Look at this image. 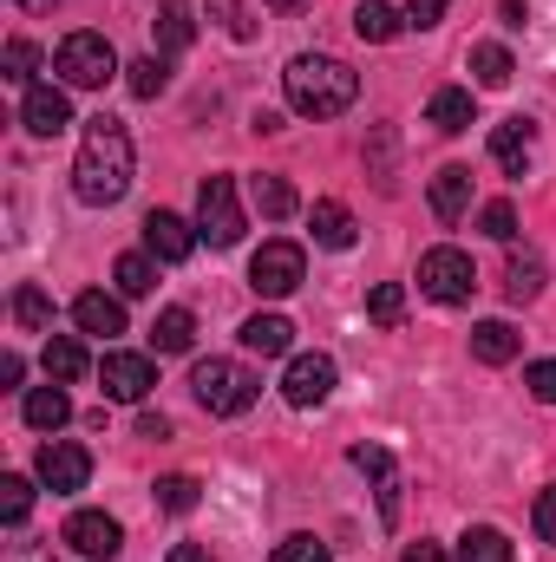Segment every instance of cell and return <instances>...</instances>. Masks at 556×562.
<instances>
[{"label": "cell", "instance_id": "1", "mask_svg": "<svg viewBox=\"0 0 556 562\" xmlns=\"http://www.w3.org/2000/svg\"><path fill=\"white\" fill-rule=\"evenodd\" d=\"M132 132L112 119V112H99V119H86V138H79V164H73V196L79 203H92V210H112L125 190H132Z\"/></svg>", "mask_w": 556, "mask_h": 562}, {"label": "cell", "instance_id": "2", "mask_svg": "<svg viewBox=\"0 0 556 562\" xmlns=\"http://www.w3.org/2000/svg\"><path fill=\"white\" fill-rule=\"evenodd\" d=\"M281 92H288V112L301 119H341L360 99V72L334 53H294L281 72Z\"/></svg>", "mask_w": 556, "mask_h": 562}, {"label": "cell", "instance_id": "3", "mask_svg": "<svg viewBox=\"0 0 556 562\" xmlns=\"http://www.w3.org/2000/svg\"><path fill=\"white\" fill-rule=\"evenodd\" d=\"M190 393H197V406L210 413V419H243L256 400H263V380L243 367V360H197L190 367Z\"/></svg>", "mask_w": 556, "mask_h": 562}, {"label": "cell", "instance_id": "4", "mask_svg": "<svg viewBox=\"0 0 556 562\" xmlns=\"http://www.w3.org/2000/svg\"><path fill=\"white\" fill-rule=\"evenodd\" d=\"M53 72H59L73 92H99V86H112L125 66H119V46H112L105 33L79 26V33H66V40H59V53H53Z\"/></svg>", "mask_w": 556, "mask_h": 562}, {"label": "cell", "instance_id": "5", "mask_svg": "<svg viewBox=\"0 0 556 562\" xmlns=\"http://www.w3.org/2000/svg\"><path fill=\"white\" fill-rule=\"evenodd\" d=\"M243 190H236V177H203L197 183V236L210 243V249H236L243 243Z\"/></svg>", "mask_w": 556, "mask_h": 562}, {"label": "cell", "instance_id": "6", "mask_svg": "<svg viewBox=\"0 0 556 562\" xmlns=\"http://www.w3.org/2000/svg\"><path fill=\"white\" fill-rule=\"evenodd\" d=\"M471 288H478V269H471V256H465V249L438 243V249H425V256H419V294H425V301L458 307V301H471Z\"/></svg>", "mask_w": 556, "mask_h": 562}, {"label": "cell", "instance_id": "7", "mask_svg": "<svg viewBox=\"0 0 556 562\" xmlns=\"http://www.w3.org/2000/svg\"><path fill=\"white\" fill-rule=\"evenodd\" d=\"M308 276V256H301V243H263L256 256H249V288L263 294V301H281V294H294Z\"/></svg>", "mask_w": 556, "mask_h": 562}, {"label": "cell", "instance_id": "8", "mask_svg": "<svg viewBox=\"0 0 556 562\" xmlns=\"http://www.w3.org/2000/svg\"><path fill=\"white\" fill-rule=\"evenodd\" d=\"M33 477H40L53 497H73V491H86V477H92V451L73 445V438H46L40 458H33Z\"/></svg>", "mask_w": 556, "mask_h": 562}, {"label": "cell", "instance_id": "9", "mask_svg": "<svg viewBox=\"0 0 556 562\" xmlns=\"http://www.w3.org/2000/svg\"><path fill=\"white\" fill-rule=\"evenodd\" d=\"M334 380H341V367H334L327 353H294L288 373H281V400H288L294 413L327 406V400H334Z\"/></svg>", "mask_w": 556, "mask_h": 562}, {"label": "cell", "instance_id": "10", "mask_svg": "<svg viewBox=\"0 0 556 562\" xmlns=\"http://www.w3.org/2000/svg\"><path fill=\"white\" fill-rule=\"evenodd\" d=\"M99 386H105V400L138 406L144 393L157 386V367H151V353H125V347H112V353L99 360Z\"/></svg>", "mask_w": 556, "mask_h": 562}, {"label": "cell", "instance_id": "11", "mask_svg": "<svg viewBox=\"0 0 556 562\" xmlns=\"http://www.w3.org/2000/svg\"><path fill=\"white\" fill-rule=\"evenodd\" d=\"M66 543L86 562H112L125 550V530H119V517H105V510H73V517H66Z\"/></svg>", "mask_w": 556, "mask_h": 562}, {"label": "cell", "instance_id": "12", "mask_svg": "<svg viewBox=\"0 0 556 562\" xmlns=\"http://www.w3.org/2000/svg\"><path fill=\"white\" fill-rule=\"evenodd\" d=\"M197 243H203L197 223H184L177 210H151V216H144V249H151L157 262H190Z\"/></svg>", "mask_w": 556, "mask_h": 562}, {"label": "cell", "instance_id": "13", "mask_svg": "<svg viewBox=\"0 0 556 562\" xmlns=\"http://www.w3.org/2000/svg\"><path fill=\"white\" fill-rule=\"evenodd\" d=\"M20 125H26L33 138H59V132L73 125V99H66L59 86H33V92L20 99Z\"/></svg>", "mask_w": 556, "mask_h": 562}, {"label": "cell", "instance_id": "14", "mask_svg": "<svg viewBox=\"0 0 556 562\" xmlns=\"http://www.w3.org/2000/svg\"><path fill=\"white\" fill-rule=\"evenodd\" d=\"M73 327H79V334L112 340V334H125V301H119V294H105V288H86V294L73 301Z\"/></svg>", "mask_w": 556, "mask_h": 562}, {"label": "cell", "instance_id": "15", "mask_svg": "<svg viewBox=\"0 0 556 562\" xmlns=\"http://www.w3.org/2000/svg\"><path fill=\"white\" fill-rule=\"evenodd\" d=\"M471 119H478V99H471L465 86H438V92L425 99V125H432V132H445V138L471 132Z\"/></svg>", "mask_w": 556, "mask_h": 562}, {"label": "cell", "instance_id": "16", "mask_svg": "<svg viewBox=\"0 0 556 562\" xmlns=\"http://www.w3.org/2000/svg\"><path fill=\"white\" fill-rule=\"evenodd\" d=\"M425 196H432V216H438V223H458V216L471 210V170H465V164H445Z\"/></svg>", "mask_w": 556, "mask_h": 562}, {"label": "cell", "instance_id": "17", "mask_svg": "<svg viewBox=\"0 0 556 562\" xmlns=\"http://www.w3.org/2000/svg\"><path fill=\"white\" fill-rule=\"evenodd\" d=\"M524 353V334L511 327V321H478L471 327V360H485V367H511Z\"/></svg>", "mask_w": 556, "mask_h": 562}, {"label": "cell", "instance_id": "18", "mask_svg": "<svg viewBox=\"0 0 556 562\" xmlns=\"http://www.w3.org/2000/svg\"><path fill=\"white\" fill-rule=\"evenodd\" d=\"M308 229H314V243H321V249H334V256H341V249H354V210H347V203H334V196H321V203L308 210Z\"/></svg>", "mask_w": 556, "mask_h": 562}, {"label": "cell", "instance_id": "19", "mask_svg": "<svg viewBox=\"0 0 556 562\" xmlns=\"http://www.w3.org/2000/svg\"><path fill=\"white\" fill-rule=\"evenodd\" d=\"M20 419L33 425V431H59V425L73 419V400H66V386H59V380L33 386V393L20 400Z\"/></svg>", "mask_w": 556, "mask_h": 562}, {"label": "cell", "instance_id": "20", "mask_svg": "<svg viewBox=\"0 0 556 562\" xmlns=\"http://www.w3.org/2000/svg\"><path fill=\"white\" fill-rule=\"evenodd\" d=\"M151 33H157V53H164V59L184 53V46L197 40V13H190V0H164L157 20H151Z\"/></svg>", "mask_w": 556, "mask_h": 562}, {"label": "cell", "instance_id": "21", "mask_svg": "<svg viewBox=\"0 0 556 562\" xmlns=\"http://www.w3.org/2000/svg\"><path fill=\"white\" fill-rule=\"evenodd\" d=\"M40 367H46V380H59V386H73V380H86V347H79V334H46V353H40Z\"/></svg>", "mask_w": 556, "mask_h": 562}, {"label": "cell", "instance_id": "22", "mask_svg": "<svg viewBox=\"0 0 556 562\" xmlns=\"http://www.w3.org/2000/svg\"><path fill=\"white\" fill-rule=\"evenodd\" d=\"M531 144H537V125H531V119H504V125L491 132V157H498L511 177H524V164H531Z\"/></svg>", "mask_w": 556, "mask_h": 562}, {"label": "cell", "instance_id": "23", "mask_svg": "<svg viewBox=\"0 0 556 562\" xmlns=\"http://www.w3.org/2000/svg\"><path fill=\"white\" fill-rule=\"evenodd\" d=\"M243 347L263 353V360H281V353L294 347V327H288L281 314H249V321H243Z\"/></svg>", "mask_w": 556, "mask_h": 562}, {"label": "cell", "instance_id": "24", "mask_svg": "<svg viewBox=\"0 0 556 562\" xmlns=\"http://www.w3.org/2000/svg\"><path fill=\"white\" fill-rule=\"evenodd\" d=\"M151 347H157V353H190V347H197V314H190V307H164V314L151 321Z\"/></svg>", "mask_w": 556, "mask_h": 562}, {"label": "cell", "instance_id": "25", "mask_svg": "<svg viewBox=\"0 0 556 562\" xmlns=\"http://www.w3.org/2000/svg\"><path fill=\"white\" fill-rule=\"evenodd\" d=\"M504 294H511L518 307L544 294V256H537V249H511V262H504Z\"/></svg>", "mask_w": 556, "mask_h": 562}, {"label": "cell", "instance_id": "26", "mask_svg": "<svg viewBox=\"0 0 556 562\" xmlns=\"http://www.w3.org/2000/svg\"><path fill=\"white\" fill-rule=\"evenodd\" d=\"M249 203H256V210H263L269 223H288V216L301 210V196H294V183H288V177H276V170H263V177L249 183Z\"/></svg>", "mask_w": 556, "mask_h": 562}, {"label": "cell", "instance_id": "27", "mask_svg": "<svg viewBox=\"0 0 556 562\" xmlns=\"http://www.w3.org/2000/svg\"><path fill=\"white\" fill-rule=\"evenodd\" d=\"M112 281H119V294H125V301H144V294L157 288V256H151V249L119 256V262H112Z\"/></svg>", "mask_w": 556, "mask_h": 562}, {"label": "cell", "instance_id": "28", "mask_svg": "<svg viewBox=\"0 0 556 562\" xmlns=\"http://www.w3.org/2000/svg\"><path fill=\"white\" fill-rule=\"evenodd\" d=\"M458 562H518V557H511V537H504V530L471 524V530L458 537Z\"/></svg>", "mask_w": 556, "mask_h": 562}, {"label": "cell", "instance_id": "29", "mask_svg": "<svg viewBox=\"0 0 556 562\" xmlns=\"http://www.w3.org/2000/svg\"><path fill=\"white\" fill-rule=\"evenodd\" d=\"M13 327H26V334H53V301H46V288H33V281L13 288Z\"/></svg>", "mask_w": 556, "mask_h": 562}, {"label": "cell", "instance_id": "30", "mask_svg": "<svg viewBox=\"0 0 556 562\" xmlns=\"http://www.w3.org/2000/svg\"><path fill=\"white\" fill-rule=\"evenodd\" d=\"M400 26H407V20H400L387 0H360V7H354V33H360V40H374V46H387Z\"/></svg>", "mask_w": 556, "mask_h": 562}, {"label": "cell", "instance_id": "31", "mask_svg": "<svg viewBox=\"0 0 556 562\" xmlns=\"http://www.w3.org/2000/svg\"><path fill=\"white\" fill-rule=\"evenodd\" d=\"M471 72H478V86H511V46H498V40H485V46H471Z\"/></svg>", "mask_w": 556, "mask_h": 562}, {"label": "cell", "instance_id": "32", "mask_svg": "<svg viewBox=\"0 0 556 562\" xmlns=\"http://www.w3.org/2000/svg\"><path fill=\"white\" fill-rule=\"evenodd\" d=\"M125 72H132V79H125V86H132V99H157V92L170 86V59H164V53H151V59H132Z\"/></svg>", "mask_w": 556, "mask_h": 562}, {"label": "cell", "instance_id": "33", "mask_svg": "<svg viewBox=\"0 0 556 562\" xmlns=\"http://www.w3.org/2000/svg\"><path fill=\"white\" fill-rule=\"evenodd\" d=\"M157 510H170V517H184V510H197V477H184V471H170V477H157Z\"/></svg>", "mask_w": 556, "mask_h": 562}, {"label": "cell", "instance_id": "34", "mask_svg": "<svg viewBox=\"0 0 556 562\" xmlns=\"http://www.w3.org/2000/svg\"><path fill=\"white\" fill-rule=\"evenodd\" d=\"M478 229H485L491 243H518V203H511V196L485 203V210H478Z\"/></svg>", "mask_w": 556, "mask_h": 562}, {"label": "cell", "instance_id": "35", "mask_svg": "<svg viewBox=\"0 0 556 562\" xmlns=\"http://www.w3.org/2000/svg\"><path fill=\"white\" fill-rule=\"evenodd\" d=\"M26 510H33V484L7 471V477H0V517H7V530H20V524H26Z\"/></svg>", "mask_w": 556, "mask_h": 562}, {"label": "cell", "instance_id": "36", "mask_svg": "<svg viewBox=\"0 0 556 562\" xmlns=\"http://www.w3.org/2000/svg\"><path fill=\"white\" fill-rule=\"evenodd\" d=\"M33 66H40V53H33V40H7V86H26L33 92Z\"/></svg>", "mask_w": 556, "mask_h": 562}, {"label": "cell", "instance_id": "37", "mask_svg": "<svg viewBox=\"0 0 556 562\" xmlns=\"http://www.w3.org/2000/svg\"><path fill=\"white\" fill-rule=\"evenodd\" d=\"M367 314H374L380 327H393V321L407 314V288H400V281H380V288L367 294Z\"/></svg>", "mask_w": 556, "mask_h": 562}, {"label": "cell", "instance_id": "38", "mask_svg": "<svg viewBox=\"0 0 556 562\" xmlns=\"http://www.w3.org/2000/svg\"><path fill=\"white\" fill-rule=\"evenodd\" d=\"M276 562H334L321 537H281L276 543Z\"/></svg>", "mask_w": 556, "mask_h": 562}, {"label": "cell", "instance_id": "39", "mask_svg": "<svg viewBox=\"0 0 556 562\" xmlns=\"http://www.w3.org/2000/svg\"><path fill=\"white\" fill-rule=\"evenodd\" d=\"M210 13H216V26H223L230 40H249V33H256V20L243 13V0H210Z\"/></svg>", "mask_w": 556, "mask_h": 562}, {"label": "cell", "instance_id": "40", "mask_svg": "<svg viewBox=\"0 0 556 562\" xmlns=\"http://www.w3.org/2000/svg\"><path fill=\"white\" fill-rule=\"evenodd\" d=\"M524 386H531L537 406H556V360H531L524 367Z\"/></svg>", "mask_w": 556, "mask_h": 562}, {"label": "cell", "instance_id": "41", "mask_svg": "<svg viewBox=\"0 0 556 562\" xmlns=\"http://www.w3.org/2000/svg\"><path fill=\"white\" fill-rule=\"evenodd\" d=\"M531 524H537V537L556 550V484H544V491H537V510H531Z\"/></svg>", "mask_w": 556, "mask_h": 562}, {"label": "cell", "instance_id": "42", "mask_svg": "<svg viewBox=\"0 0 556 562\" xmlns=\"http://www.w3.org/2000/svg\"><path fill=\"white\" fill-rule=\"evenodd\" d=\"M445 7H452V0H407V26H419V33H432V26L445 20Z\"/></svg>", "mask_w": 556, "mask_h": 562}, {"label": "cell", "instance_id": "43", "mask_svg": "<svg viewBox=\"0 0 556 562\" xmlns=\"http://www.w3.org/2000/svg\"><path fill=\"white\" fill-rule=\"evenodd\" d=\"M20 380H26V360H20V353H0V386H7V393H13V386H20Z\"/></svg>", "mask_w": 556, "mask_h": 562}, {"label": "cell", "instance_id": "44", "mask_svg": "<svg viewBox=\"0 0 556 562\" xmlns=\"http://www.w3.org/2000/svg\"><path fill=\"white\" fill-rule=\"evenodd\" d=\"M400 562H445V550H438V543H425V537H419V543H407V550H400Z\"/></svg>", "mask_w": 556, "mask_h": 562}, {"label": "cell", "instance_id": "45", "mask_svg": "<svg viewBox=\"0 0 556 562\" xmlns=\"http://www.w3.org/2000/svg\"><path fill=\"white\" fill-rule=\"evenodd\" d=\"M138 438H170V419H164V413H144V419H138Z\"/></svg>", "mask_w": 556, "mask_h": 562}, {"label": "cell", "instance_id": "46", "mask_svg": "<svg viewBox=\"0 0 556 562\" xmlns=\"http://www.w3.org/2000/svg\"><path fill=\"white\" fill-rule=\"evenodd\" d=\"M164 562H210V550H203V543H177Z\"/></svg>", "mask_w": 556, "mask_h": 562}, {"label": "cell", "instance_id": "47", "mask_svg": "<svg viewBox=\"0 0 556 562\" xmlns=\"http://www.w3.org/2000/svg\"><path fill=\"white\" fill-rule=\"evenodd\" d=\"M7 562H46V557H40V543H7Z\"/></svg>", "mask_w": 556, "mask_h": 562}, {"label": "cell", "instance_id": "48", "mask_svg": "<svg viewBox=\"0 0 556 562\" xmlns=\"http://www.w3.org/2000/svg\"><path fill=\"white\" fill-rule=\"evenodd\" d=\"M20 7H26V13H53L59 0H20Z\"/></svg>", "mask_w": 556, "mask_h": 562}, {"label": "cell", "instance_id": "49", "mask_svg": "<svg viewBox=\"0 0 556 562\" xmlns=\"http://www.w3.org/2000/svg\"><path fill=\"white\" fill-rule=\"evenodd\" d=\"M269 7H281V13H288V7H301V0H269Z\"/></svg>", "mask_w": 556, "mask_h": 562}]
</instances>
